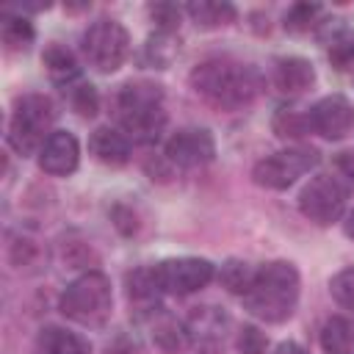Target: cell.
<instances>
[{"label": "cell", "mask_w": 354, "mask_h": 354, "mask_svg": "<svg viewBox=\"0 0 354 354\" xmlns=\"http://www.w3.org/2000/svg\"><path fill=\"white\" fill-rule=\"evenodd\" d=\"M343 207H346V188L332 174L313 177L299 194V210L304 213V218H310L318 227H329L332 221H337Z\"/></svg>", "instance_id": "8"}, {"label": "cell", "mask_w": 354, "mask_h": 354, "mask_svg": "<svg viewBox=\"0 0 354 354\" xmlns=\"http://www.w3.org/2000/svg\"><path fill=\"white\" fill-rule=\"evenodd\" d=\"M130 36L116 19H97L83 33V55L97 72H116L127 58Z\"/></svg>", "instance_id": "6"}, {"label": "cell", "mask_w": 354, "mask_h": 354, "mask_svg": "<svg viewBox=\"0 0 354 354\" xmlns=\"http://www.w3.org/2000/svg\"><path fill=\"white\" fill-rule=\"evenodd\" d=\"M188 17L199 25V28H218L235 19V6L230 3H218V0H199V3H188L185 6Z\"/></svg>", "instance_id": "19"}, {"label": "cell", "mask_w": 354, "mask_h": 354, "mask_svg": "<svg viewBox=\"0 0 354 354\" xmlns=\"http://www.w3.org/2000/svg\"><path fill=\"white\" fill-rule=\"evenodd\" d=\"M315 163H318V152L315 149H310V147H293V149H282V152H274V155L263 158L254 166L252 177L263 188L282 191V188L293 185L301 174H307Z\"/></svg>", "instance_id": "7"}, {"label": "cell", "mask_w": 354, "mask_h": 354, "mask_svg": "<svg viewBox=\"0 0 354 354\" xmlns=\"http://www.w3.org/2000/svg\"><path fill=\"white\" fill-rule=\"evenodd\" d=\"M3 41L8 44V50H28L33 41V25L22 17V14H3V25H0Z\"/></svg>", "instance_id": "22"}, {"label": "cell", "mask_w": 354, "mask_h": 354, "mask_svg": "<svg viewBox=\"0 0 354 354\" xmlns=\"http://www.w3.org/2000/svg\"><path fill=\"white\" fill-rule=\"evenodd\" d=\"M113 293L111 282L100 271H88L66 285L61 296V313L80 326H102L111 318Z\"/></svg>", "instance_id": "4"}, {"label": "cell", "mask_w": 354, "mask_h": 354, "mask_svg": "<svg viewBox=\"0 0 354 354\" xmlns=\"http://www.w3.org/2000/svg\"><path fill=\"white\" fill-rule=\"evenodd\" d=\"M149 14H152L158 30H163V33H174L180 25V8L171 3H155V6H149Z\"/></svg>", "instance_id": "29"}, {"label": "cell", "mask_w": 354, "mask_h": 354, "mask_svg": "<svg viewBox=\"0 0 354 354\" xmlns=\"http://www.w3.org/2000/svg\"><path fill=\"white\" fill-rule=\"evenodd\" d=\"M274 354H307V351H304L299 343H279Z\"/></svg>", "instance_id": "32"}, {"label": "cell", "mask_w": 354, "mask_h": 354, "mask_svg": "<svg viewBox=\"0 0 354 354\" xmlns=\"http://www.w3.org/2000/svg\"><path fill=\"white\" fill-rule=\"evenodd\" d=\"M321 346L326 354H354V318H329L321 329Z\"/></svg>", "instance_id": "16"}, {"label": "cell", "mask_w": 354, "mask_h": 354, "mask_svg": "<svg viewBox=\"0 0 354 354\" xmlns=\"http://www.w3.org/2000/svg\"><path fill=\"white\" fill-rule=\"evenodd\" d=\"M326 55L337 69H348L354 64V30L346 25H335L326 36Z\"/></svg>", "instance_id": "20"}, {"label": "cell", "mask_w": 354, "mask_h": 354, "mask_svg": "<svg viewBox=\"0 0 354 354\" xmlns=\"http://www.w3.org/2000/svg\"><path fill=\"white\" fill-rule=\"evenodd\" d=\"M271 77H274V86L282 94H301V91H307L313 86L315 72H313L310 61L290 55V58H279L274 64V75Z\"/></svg>", "instance_id": "15"}, {"label": "cell", "mask_w": 354, "mask_h": 354, "mask_svg": "<svg viewBox=\"0 0 354 354\" xmlns=\"http://www.w3.org/2000/svg\"><path fill=\"white\" fill-rule=\"evenodd\" d=\"M310 127L324 138H343L354 127V105L343 94H329L310 108Z\"/></svg>", "instance_id": "11"}, {"label": "cell", "mask_w": 354, "mask_h": 354, "mask_svg": "<svg viewBox=\"0 0 354 354\" xmlns=\"http://www.w3.org/2000/svg\"><path fill=\"white\" fill-rule=\"evenodd\" d=\"M174 53H177V44H174L171 33L158 30V36H152V39L147 41V55H149V61H152L155 66H166Z\"/></svg>", "instance_id": "27"}, {"label": "cell", "mask_w": 354, "mask_h": 354, "mask_svg": "<svg viewBox=\"0 0 354 354\" xmlns=\"http://www.w3.org/2000/svg\"><path fill=\"white\" fill-rule=\"evenodd\" d=\"M315 17H321L318 3H293L285 14V28L293 30V33H304L315 25Z\"/></svg>", "instance_id": "24"}, {"label": "cell", "mask_w": 354, "mask_h": 354, "mask_svg": "<svg viewBox=\"0 0 354 354\" xmlns=\"http://www.w3.org/2000/svg\"><path fill=\"white\" fill-rule=\"evenodd\" d=\"M160 293L188 296L213 279V263L202 257H171L152 266Z\"/></svg>", "instance_id": "9"}, {"label": "cell", "mask_w": 354, "mask_h": 354, "mask_svg": "<svg viewBox=\"0 0 354 354\" xmlns=\"http://www.w3.org/2000/svg\"><path fill=\"white\" fill-rule=\"evenodd\" d=\"M238 348H241V354H266L268 340L257 326H243L238 335Z\"/></svg>", "instance_id": "30"}, {"label": "cell", "mask_w": 354, "mask_h": 354, "mask_svg": "<svg viewBox=\"0 0 354 354\" xmlns=\"http://www.w3.org/2000/svg\"><path fill=\"white\" fill-rule=\"evenodd\" d=\"M337 163L346 169V174L354 180V155L351 152H340V158H337Z\"/></svg>", "instance_id": "31"}, {"label": "cell", "mask_w": 354, "mask_h": 354, "mask_svg": "<svg viewBox=\"0 0 354 354\" xmlns=\"http://www.w3.org/2000/svg\"><path fill=\"white\" fill-rule=\"evenodd\" d=\"M216 155V144H213V136L202 127H185V130H177L169 141H166V158L174 163V166H183V169H196V166H205L210 163Z\"/></svg>", "instance_id": "10"}, {"label": "cell", "mask_w": 354, "mask_h": 354, "mask_svg": "<svg viewBox=\"0 0 354 354\" xmlns=\"http://www.w3.org/2000/svg\"><path fill=\"white\" fill-rule=\"evenodd\" d=\"M329 290H332V296H335L337 304L354 310V266L351 268H343L340 274H335L332 282H329Z\"/></svg>", "instance_id": "28"}, {"label": "cell", "mask_w": 354, "mask_h": 354, "mask_svg": "<svg viewBox=\"0 0 354 354\" xmlns=\"http://www.w3.org/2000/svg\"><path fill=\"white\" fill-rule=\"evenodd\" d=\"M252 279H254V271H252L246 263H241V260H230V263L221 266V282H224V288H230L232 293H241V296H243V293L249 290Z\"/></svg>", "instance_id": "25"}, {"label": "cell", "mask_w": 354, "mask_h": 354, "mask_svg": "<svg viewBox=\"0 0 354 354\" xmlns=\"http://www.w3.org/2000/svg\"><path fill=\"white\" fill-rule=\"evenodd\" d=\"M296 301H299V271L288 260H274L257 268L249 290L243 293L246 310L268 324H279L290 318Z\"/></svg>", "instance_id": "2"}, {"label": "cell", "mask_w": 354, "mask_h": 354, "mask_svg": "<svg viewBox=\"0 0 354 354\" xmlns=\"http://www.w3.org/2000/svg\"><path fill=\"white\" fill-rule=\"evenodd\" d=\"M152 340H155L160 348H166V351H177L180 346L188 343V335H185V326H183L180 321H174L171 315H163V318L155 324V329H152Z\"/></svg>", "instance_id": "23"}, {"label": "cell", "mask_w": 354, "mask_h": 354, "mask_svg": "<svg viewBox=\"0 0 354 354\" xmlns=\"http://www.w3.org/2000/svg\"><path fill=\"white\" fill-rule=\"evenodd\" d=\"M188 80L205 102L221 111H238L249 105L263 88L260 72L252 64L235 58H207L194 66Z\"/></svg>", "instance_id": "1"}, {"label": "cell", "mask_w": 354, "mask_h": 354, "mask_svg": "<svg viewBox=\"0 0 354 354\" xmlns=\"http://www.w3.org/2000/svg\"><path fill=\"white\" fill-rule=\"evenodd\" d=\"M77 158H80V147L77 138L66 130H53L50 138L44 141V147L39 149V166L47 174L64 177L72 174L77 169Z\"/></svg>", "instance_id": "12"}, {"label": "cell", "mask_w": 354, "mask_h": 354, "mask_svg": "<svg viewBox=\"0 0 354 354\" xmlns=\"http://www.w3.org/2000/svg\"><path fill=\"white\" fill-rule=\"evenodd\" d=\"M227 326H230V318L218 307H196L185 324V335H188V343L205 351H213L224 343Z\"/></svg>", "instance_id": "13"}, {"label": "cell", "mask_w": 354, "mask_h": 354, "mask_svg": "<svg viewBox=\"0 0 354 354\" xmlns=\"http://www.w3.org/2000/svg\"><path fill=\"white\" fill-rule=\"evenodd\" d=\"M310 127V111L301 108H279L274 113V133L279 138H301L307 136Z\"/></svg>", "instance_id": "21"}, {"label": "cell", "mask_w": 354, "mask_h": 354, "mask_svg": "<svg viewBox=\"0 0 354 354\" xmlns=\"http://www.w3.org/2000/svg\"><path fill=\"white\" fill-rule=\"evenodd\" d=\"M116 119L124 130L127 141L136 144H152L163 133L166 111H163V94L155 83H124L116 94Z\"/></svg>", "instance_id": "3"}, {"label": "cell", "mask_w": 354, "mask_h": 354, "mask_svg": "<svg viewBox=\"0 0 354 354\" xmlns=\"http://www.w3.org/2000/svg\"><path fill=\"white\" fill-rule=\"evenodd\" d=\"M39 354H91V346L61 326H44L39 335Z\"/></svg>", "instance_id": "17"}, {"label": "cell", "mask_w": 354, "mask_h": 354, "mask_svg": "<svg viewBox=\"0 0 354 354\" xmlns=\"http://www.w3.org/2000/svg\"><path fill=\"white\" fill-rule=\"evenodd\" d=\"M64 91H69V102H72V108L80 113V116H94L97 113V105H100V100H97V91H94V86H88V83H72V86H66Z\"/></svg>", "instance_id": "26"}, {"label": "cell", "mask_w": 354, "mask_h": 354, "mask_svg": "<svg viewBox=\"0 0 354 354\" xmlns=\"http://www.w3.org/2000/svg\"><path fill=\"white\" fill-rule=\"evenodd\" d=\"M53 122H55L53 102L44 94H25L14 105V113L8 122V144L19 155H33L50 138Z\"/></svg>", "instance_id": "5"}, {"label": "cell", "mask_w": 354, "mask_h": 354, "mask_svg": "<svg viewBox=\"0 0 354 354\" xmlns=\"http://www.w3.org/2000/svg\"><path fill=\"white\" fill-rule=\"evenodd\" d=\"M88 149L105 166H124L130 160V141L113 127H97L88 138Z\"/></svg>", "instance_id": "14"}, {"label": "cell", "mask_w": 354, "mask_h": 354, "mask_svg": "<svg viewBox=\"0 0 354 354\" xmlns=\"http://www.w3.org/2000/svg\"><path fill=\"white\" fill-rule=\"evenodd\" d=\"M343 230H346L348 238H354V207L348 210V216H346V221H343Z\"/></svg>", "instance_id": "33"}, {"label": "cell", "mask_w": 354, "mask_h": 354, "mask_svg": "<svg viewBox=\"0 0 354 354\" xmlns=\"http://www.w3.org/2000/svg\"><path fill=\"white\" fill-rule=\"evenodd\" d=\"M44 66H47L50 77L58 86H64V88L72 86V83H77V77H80V66H77L75 55L69 50H64L61 44H50L44 50Z\"/></svg>", "instance_id": "18"}]
</instances>
